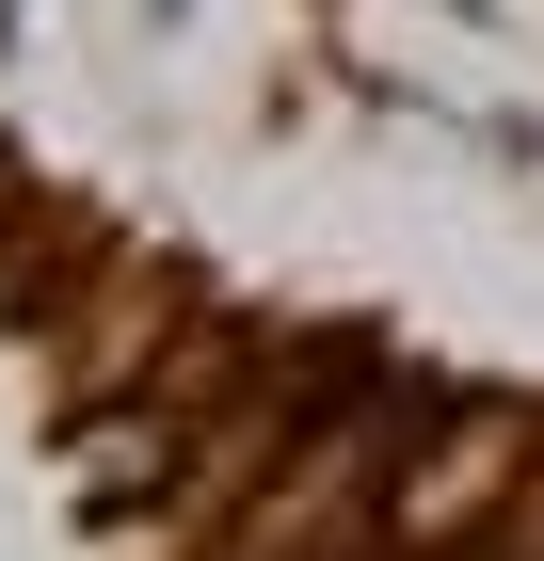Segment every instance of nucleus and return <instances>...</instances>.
Listing matches in <instances>:
<instances>
[{
	"instance_id": "1",
	"label": "nucleus",
	"mask_w": 544,
	"mask_h": 561,
	"mask_svg": "<svg viewBox=\"0 0 544 561\" xmlns=\"http://www.w3.org/2000/svg\"><path fill=\"white\" fill-rule=\"evenodd\" d=\"M512 481H529V417H432L384 466V529H481Z\"/></svg>"
},
{
	"instance_id": "2",
	"label": "nucleus",
	"mask_w": 544,
	"mask_h": 561,
	"mask_svg": "<svg viewBox=\"0 0 544 561\" xmlns=\"http://www.w3.org/2000/svg\"><path fill=\"white\" fill-rule=\"evenodd\" d=\"M161 466H176V386H161V401H113V417L65 433V481H81L96 514H113V497H144Z\"/></svg>"
}]
</instances>
